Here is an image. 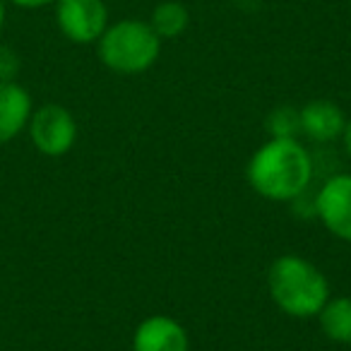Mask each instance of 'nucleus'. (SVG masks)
Listing matches in <instances>:
<instances>
[{"instance_id":"9d476101","label":"nucleus","mask_w":351,"mask_h":351,"mask_svg":"<svg viewBox=\"0 0 351 351\" xmlns=\"http://www.w3.org/2000/svg\"><path fill=\"white\" fill-rule=\"evenodd\" d=\"M320 317V327L325 332L327 339L337 341V344H351V298L349 296H337L322 306L317 313Z\"/></svg>"},{"instance_id":"dca6fc26","label":"nucleus","mask_w":351,"mask_h":351,"mask_svg":"<svg viewBox=\"0 0 351 351\" xmlns=\"http://www.w3.org/2000/svg\"><path fill=\"white\" fill-rule=\"evenodd\" d=\"M5 20H8V0H0V34L5 29Z\"/></svg>"},{"instance_id":"f03ea898","label":"nucleus","mask_w":351,"mask_h":351,"mask_svg":"<svg viewBox=\"0 0 351 351\" xmlns=\"http://www.w3.org/2000/svg\"><path fill=\"white\" fill-rule=\"evenodd\" d=\"M272 301L291 317H315L330 301L327 277L301 255H282L272 263L267 274Z\"/></svg>"},{"instance_id":"f257e3e1","label":"nucleus","mask_w":351,"mask_h":351,"mask_svg":"<svg viewBox=\"0 0 351 351\" xmlns=\"http://www.w3.org/2000/svg\"><path fill=\"white\" fill-rule=\"evenodd\" d=\"M311 181L313 156L296 137H272L248 161V183L265 200L293 202Z\"/></svg>"},{"instance_id":"39448f33","label":"nucleus","mask_w":351,"mask_h":351,"mask_svg":"<svg viewBox=\"0 0 351 351\" xmlns=\"http://www.w3.org/2000/svg\"><path fill=\"white\" fill-rule=\"evenodd\" d=\"M56 25L73 44H97L108 27V8L104 0H56Z\"/></svg>"},{"instance_id":"4468645a","label":"nucleus","mask_w":351,"mask_h":351,"mask_svg":"<svg viewBox=\"0 0 351 351\" xmlns=\"http://www.w3.org/2000/svg\"><path fill=\"white\" fill-rule=\"evenodd\" d=\"M10 5L22 8V10H39L46 5H56V0H8Z\"/></svg>"},{"instance_id":"f8f14e48","label":"nucleus","mask_w":351,"mask_h":351,"mask_svg":"<svg viewBox=\"0 0 351 351\" xmlns=\"http://www.w3.org/2000/svg\"><path fill=\"white\" fill-rule=\"evenodd\" d=\"M265 128L272 137H296L301 132V116L298 108L293 106H279L265 121Z\"/></svg>"},{"instance_id":"6e6552de","label":"nucleus","mask_w":351,"mask_h":351,"mask_svg":"<svg viewBox=\"0 0 351 351\" xmlns=\"http://www.w3.org/2000/svg\"><path fill=\"white\" fill-rule=\"evenodd\" d=\"M32 113H34V101L27 87H22L17 80L0 82V147L27 130Z\"/></svg>"},{"instance_id":"9b49d317","label":"nucleus","mask_w":351,"mask_h":351,"mask_svg":"<svg viewBox=\"0 0 351 351\" xmlns=\"http://www.w3.org/2000/svg\"><path fill=\"white\" fill-rule=\"evenodd\" d=\"M149 25L161 41L176 39V36H181L188 29L191 15H188V8L183 3H178V0H164L152 10Z\"/></svg>"},{"instance_id":"0eeeda50","label":"nucleus","mask_w":351,"mask_h":351,"mask_svg":"<svg viewBox=\"0 0 351 351\" xmlns=\"http://www.w3.org/2000/svg\"><path fill=\"white\" fill-rule=\"evenodd\" d=\"M132 351H191L186 327L169 315H149L132 335Z\"/></svg>"},{"instance_id":"ddd939ff","label":"nucleus","mask_w":351,"mask_h":351,"mask_svg":"<svg viewBox=\"0 0 351 351\" xmlns=\"http://www.w3.org/2000/svg\"><path fill=\"white\" fill-rule=\"evenodd\" d=\"M20 68H22V63H20L17 51L5 44H0V82H12V80H17Z\"/></svg>"},{"instance_id":"2eb2a0df","label":"nucleus","mask_w":351,"mask_h":351,"mask_svg":"<svg viewBox=\"0 0 351 351\" xmlns=\"http://www.w3.org/2000/svg\"><path fill=\"white\" fill-rule=\"evenodd\" d=\"M341 140H344L346 154L351 156V121H346V128H344V132H341Z\"/></svg>"},{"instance_id":"423d86ee","label":"nucleus","mask_w":351,"mask_h":351,"mask_svg":"<svg viewBox=\"0 0 351 351\" xmlns=\"http://www.w3.org/2000/svg\"><path fill=\"white\" fill-rule=\"evenodd\" d=\"M315 215L330 234L351 243V173L330 176L315 193Z\"/></svg>"},{"instance_id":"1a4fd4ad","label":"nucleus","mask_w":351,"mask_h":351,"mask_svg":"<svg viewBox=\"0 0 351 351\" xmlns=\"http://www.w3.org/2000/svg\"><path fill=\"white\" fill-rule=\"evenodd\" d=\"M298 116H301V132L313 142H332L341 137L346 128L341 108L327 99L308 101L303 108H298Z\"/></svg>"},{"instance_id":"20e7f679","label":"nucleus","mask_w":351,"mask_h":351,"mask_svg":"<svg viewBox=\"0 0 351 351\" xmlns=\"http://www.w3.org/2000/svg\"><path fill=\"white\" fill-rule=\"evenodd\" d=\"M27 130H29L32 145L44 156L68 154L77 140L75 116L60 104H44V106L34 108Z\"/></svg>"},{"instance_id":"7ed1b4c3","label":"nucleus","mask_w":351,"mask_h":351,"mask_svg":"<svg viewBox=\"0 0 351 351\" xmlns=\"http://www.w3.org/2000/svg\"><path fill=\"white\" fill-rule=\"evenodd\" d=\"M97 56L111 73L140 75L161 56V39L149 22L121 20L106 27L97 41Z\"/></svg>"}]
</instances>
